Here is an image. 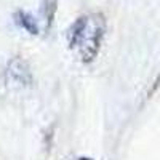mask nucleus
Here are the masks:
<instances>
[{"mask_svg":"<svg viewBox=\"0 0 160 160\" xmlns=\"http://www.w3.org/2000/svg\"><path fill=\"white\" fill-rule=\"evenodd\" d=\"M101 19L98 16H88L82 18L75 26L72 43L80 45L83 48V53L87 51V47H91L95 51V47L98 45V37L101 35Z\"/></svg>","mask_w":160,"mask_h":160,"instance_id":"f257e3e1","label":"nucleus"}]
</instances>
